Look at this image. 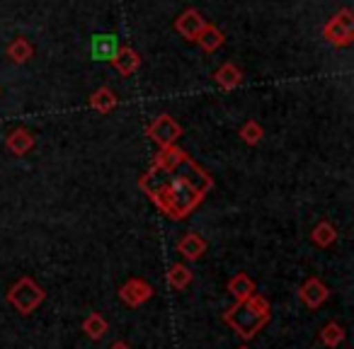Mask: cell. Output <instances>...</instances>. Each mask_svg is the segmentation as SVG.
<instances>
[{
  "mask_svg": "<svg viewBox=\"0 0 354 349\" xmlns=\"http://www.w3.org/2000/svg\"><path fill=\"white\" fill-rule=\"evenodd\" d=\"M228 328L243 339H252L267 323H270V301L265 296L255 294L243 303H236L223 313Z\"/></svg>",
  "mask_w": 354,
  "mask_h": 349,
  "instance_id": "6da1fadb",
  "label": "cell"
},
{
  "mask_svg": "<svg viewBox=\"0 0 354 349\" xmlns=\"http://www.w3.org/2000/svg\"><path fill=\"white\" fill-rule=\"evenodd\" d=\"M44 299H46L44 289H41L32 276H22V279H17L15 286L8 291V301H10V303L15 305L22 315L35 313Z\"/></svg>",
  "mask_w": 354,
  "mask_h": 349,
  "instance_id": "7a4b0ae2",
  "label": "cell"
},
{
  "mask_svg": "<svg viewBox=\"0 0 354 349\" xmlns=\"http://www.w3.org/2000/svg\"><path fill=\"white\" fill-rule=\"evenodd\" d=\"M151 296H153V286L148 284L146 279H138V276L129 279L127 284L119 289V299L127 305H131V308H138L141 303L151 301Z\"/></svg>",
  "mask_w": 354,
  "mask_h": 349,
  "instance_id": "3957f363",
  "label": "cell"
},
{
  "mask_svg": "<svg viewBox=\"0 0 354 349\" xmlns=\"http://www.w3.org/2000/svg\"><path fill=\"white\" fill-rule=\"evenodd\" d=\"M180 133H183V129L177 126L170 117H165V114H162V117H158L156 122L148 126V136H151L156 143H160L162 148H170Z\"/></svg>",
  "mask_w": 354,
  "mask_h": 349,
  "instance_id": "277c9868",
  "label": "cell"
},
{
  "mask_svg": "<svg viewBox=\"0 0 354 349\" xmlns=\"http://www.w3.org/2000/svg\"><path fill=\"white\" fill-rule=\"evenodd\" d=\"M328 296H330L328 286H325L320 279H315V276H310V279L299 289V299L304 301L308 308H313V310L320 308V305L328 301Z\"/></svg>",
  "mask_w": 354,
  "mask_h": 349,
  "instance_id": "5b68a950",
  "label": "cell"
},
{
  "mask_svg": "<svg viewBox=\"0 0 354 349\" xmlns=\"http://www.w3.org/2000/svg\"><path fill=\"white\" fill-rule=\"evenodd\" d=\"M228 294L236 299V303H243V301H248L250 296L257 294L255 289V281L250 279L248 274H236L228 279Z\"/></svg>",
  "mask_w": 354,
  "mask_h": 349,
  "instance_id": "8992f818",
  "label": "cell"
},
{
  "mask_svg": "<svg viewBox=\"0 0 354 349\" xmlns=\"http://www.w3.org/2000/svg\"><path fill=\"white\" fill-rule=\"evenodd\" d=\"M177 250H180L183 257H187L189 262H194L207 252V240L202 236H197V233H187L183 240L177 243Z\"/></svg>",
  "mask_w": 354,
  "mask_h": 349,
  "instance_id": "52a82bcc",
  "label": "cell"
},
{
  "mask_svg": "<svg viewBox=\"0 0 354 349\" xmlns=\"http://www.w3.org/2000/svg\"><path fill=\"white\" fill-rule=\"evenodd\" d=\"M117 54H119L117 37L104 35V37H95L93 39V56L97 61H114Z\"/></svg>",
  "mask_w": 354,
  "mask_h": 349,
  "instance_id": "ba28073f",
  "label": "cell"
},
{
  "mask_svg": "<svg viewBox=\"0 0 354 349\" xmlns=\"http://www.w3.org/2000/svg\"><path fill=\"white\" fill-rule=\"evenodd\" d=\"M107 330H109V325H107V320L102 318L100 313H88V318L83 320V332L88 334L90 339H102L104 334H107Z\"/></svg>",
  "mask_w": 354,
  "mask_h": 349,
  "instance_id": "9c48e42d",
  "label": "cell"
},
{
  "mask_svg": "<svg viewBox=\"0 0 354 349\" xmlns=\"http://www.w3.org/2000/svg\"><path fill=\"white\" fill-rule=\"evenodd\" d=\"M189 281H192V272H189V267H185V265H172L170 267V272H167V284H170V289L183 291L189 286Z\"/></svg>",
  "mask_w": 354,
  "mask_h": 349,
  "instance_id": "30bf717a",
  "label": "cell"
},
{
  "mask_svg": "<svg viewBox=\"0 0 354 349\" xmlns=\"http://www.w3.org/2000/svg\"><path fill=\"white\" fill-rule=\"evenodd\" d=\"M313 243L318 247H330L335 240H337V231H335V226L333 223H328V221H323V223H318V226L313 228Z\"/></svg>",
  "mask_w": 354,
  "mask_h": 349,
  "instance_id": "8fae6325",
  "label": "cell"
},
{
  "mask_svg": "<svg viewBox=\"0 0 354 349\" xmlns=\"http://www.w3.org/2000/svg\"><path fill=\"white\" fill-rule=\"evenodd\" d=\"M32 136L25 131V129H17V131L10 133V138H8V148H10L15 155H25L27 151L32 148Z\"/></svg>",
  "mask_w": 354,
  "mask_h": 349,
  "instance_id": "7c38bea8",
  "label": "cell"
},
{
  "mask_svg": "<svg viewBox=\"0 0 354 349\" xmlns=\"http://www.w3.org/2000/svg\"><path fill=\"white\" fill-rule=\"evenodd\" d=\"M320 342H323L325 347L335 349L337 344L344 342V328L337 323H328L323 330H320Z\"/></svg>",
  "mask_w": 354,
  "mask_h": 349,
  "instance_id": "4fadbf2b",
  "label": "cell"
},
{
  "mask_svg": "<svg viewBox=\"0 0 354 349\" xmlns=\"http://www.w3.org/2000/svg\"><path fill=\"white\" fill-rule=\"evenodd\" d=\"M114 104H117V97H114L109 90H100V93H95V97H93L95 109H100V112H109Z\"/></svg>",
  "mask_w": 354,
  "mask_h": 349,
  "instance_id": "5bb4252c",
  "label": "cell"
},
{
  "mask_svg": "<svg viewBox=\"0 0 354 349\" xmlns=\"http://www.w3.org/2000/svg\"><path fill=\"white\" fill-rule=\"evenodd\" d=\"M216 80L223 85V88H233V85L241 83V73H236V70H233L231 66H226V68H223L221 73H216Z\"/></svg>",
  "mask_w": 354,
  "mask_h": 349,
  "instance_id": "9a60e30c",
  "label": "cell"
},
{
  "mask_svg": "<svg viewBox=\"0 0 354 349\" xmlns=\"http://www.w3.org/2000/svg\"><path fill=\"white\" fill-rule=\"evenodd\" d=\"M117 66L122 73H131L136 68V59H133L131 51H122V54H117Z\"/></svg>",
  "mask_w": 354,
  "mask_h": 349,
  "instance_id": "2e32d148",
  "label": "cell"
},
{
  "mask_svg": "<svg viewBox=\"0 0 354 349\" xmlns=\"http://www.w3.org/2000/svg\"><path fill=\"white\" fill-rule=\"evenodd\" d=\"M241 136L245 138L248 143H257L262 138V129L257 126L255 122H248L245 126H243V131H241Z\"/></svg>",
  "mask_w": 354,
  "mask_h": 349,
  "instance_id": "e0dca14e",
  "label": "cell"
},
{
  "mask_svg": "<svg viewBox=\"0 0 354 349\" xmlns=\"http://www.w3.org/2000/svg\"><path fill=\"white\" fill-rule=\"evenodd\" d=\"M109 349H131V347H129L127 342H114V344H112V347H109Z\"/></svg>",
  "mask_w": 354,
  "mask_h": 349,
  "instance_id": "ac0fdd59",
  "label": "cell"
},
{
  "mask_svg": "<svg viewBox=\"0 0 354 349\" xmlns=\"http://www.w3.org/2000/svg\"><path fill=\"white\" fill-rule=\"evenodd\" d=\"M241 349H248V347H241Z\"/></svg>",
  "mask_w": 354,
  "mask_h": 349,
  "instance_id": "d6986e66",
  "label": "cell"
}]
</instances>
